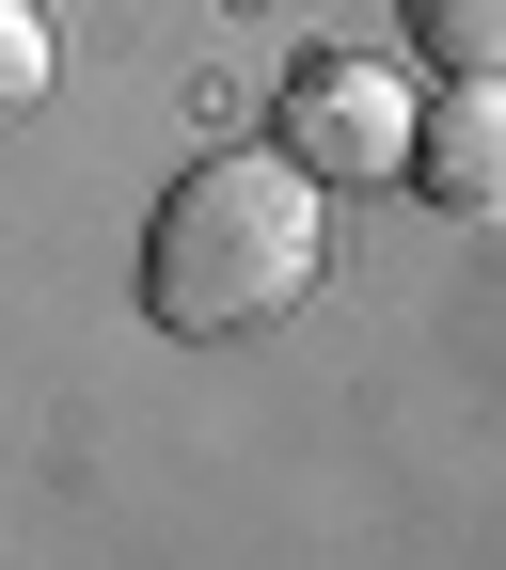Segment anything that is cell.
Masks as SVG:
<instances>
[{"instance_id":"obj_1","label":"cell","mask_w":506,"mask_h":570,"mask_svg":"<svg viewBox=\"0 0 506 570\" xmlns=\"http://www.w3.org/2000/svg\"><path fill=\"white\" fill-rule=\"evenodd\" d=\"M317 269H333V175L301 142H222L142 223V302H159V333H206V348L301 317Z\"/></svg>"},{"instance_id":"obj_4","label":"cell","mask_w":506,"mask_h":570,"mask_svg":"<svg viewBox=\"0 0 506 570\" xmlns=\"http://www.w3.org/2000/svg\"><path fill=\"white\" fill-rule=\"evenodd\" d=\"M411 48L444 80H506V0H411Z\"/></svg>"},{"instance_id":"obj_5","label":"cell","mask_w":506,"mask_h":570,"mask_svg":"<svg viewBox=\"0 0 506 570\" xmlns=\"http://www.w3.org/2000/svg\"><path fill=\"white\" fill-rule=\"evenodd\" d=\"M48 63H63V48H48V17H32V0H0V127L48 96Z\"/></svg>"},{"instance_id":"obj_3","label":"cell","mask_w":506,"mask_h":570,"mask_svg":"<svg viewBox=\"0 0 506 570\" xmlns=\"http://www.w3.org/2000/svg\"><path fill=\"white\" fill-rule=\"evenodd\" d=\"M411 190L444 206V223H506V80H444V96H427Z\"/></svg>"},{"instance_id":"obj_2","label":"cell","mask_w":506,"mask_h":570,"mask_svg":"<svg viewBox=\"0 0 506 570\" xmlns=\"http://www.w3.org/2000/svg\"><path fill=\"white\" fill-rule=\"evenodd\" d=\"M285 142H301L333 190H380V175H411L427 96L396 80V63H365V48H301L285 63Z\"/></svg>"}]
</instances>
